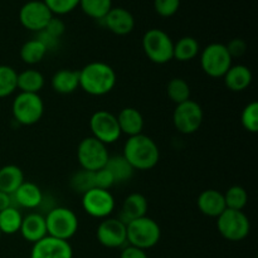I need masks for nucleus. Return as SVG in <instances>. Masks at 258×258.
I'll use <instances>...</instances> for the list:
<instances>
[{
  "label": "nucleus",
  "mask_w": 258,
  "mask_h": 258,
  "mask_svg": "<svg viewBox=\"0 0 258 258\" xmlns=\"http://www.w3.org/2000/svg\"><path fill=\"white\" fill-rule=\"evenodd\" d=\"M80 73V87L91 96H105L115 88L117 76L115 70L105 62H91Z\"/></svg>",
  "instance_id": "obj_1"
},
{
  "label": "nucleus",
  "mask_w": 258,
  "mask_h": 258,
  "mask_svg": "<svg viewBox=\"0 0 258 258\" xmlns=\"http://www.w3.org/2000/svg\"><path fill=\"white\" fill-rule=\"evenodd\" d=\"M122 155L135 170H151L158 165L160 151L153 139L140 134L127 139Z\"/></svg>",
  "instance_id": "obj_2"
},
{
  "label": "nucleus",
  "mask_w": 258,
  "mask_h": 258,
  "mask_svg": "<svg viewBox=\"0 0 258 258\" xmlns=\"http://www.w3.org/2000/svg\"><path fill=\"white\" fill-rule=\"evenodd\" d=\"M126 233L127 243L144 251L155 247L161 238L160 226L148 216L128 222L126 224Z\"/></svg>",
  "instance_id": "obj_3"
},
{
  "label": "nucleus",
  "mask_w": 258,
  "mask_h": 258,
  "mask_svg": "<svg viewBox=\"0 0 258 258\" xmlns=\"http://www.w3.org/2000/svg\"><path fill=\"white\" fill-rule=\"evenodd\" d=\"M48 236L68 241L78 231V218L75 212L66 207H55L45 217Z\"/></svg>",
  "instance_id": "obj_4"
},
{
  "label": "nucleus",
  "mask_w": 258,
  "mask_h": 258,
  "mask_svg": "<svg viewBox=\"0 0 258 258\" xmlns=\"http://www.w3.org/2000/svg\"><path fill=\"white\" fill-rule=\"evenodd\" d=\"M143 49L146 57L156 64H165L173 59L174 42L161 29H149L143 37Z\"/></svg>",
  "instance_id": "obj_5"
},
{
  "label": "nucleus",
  "mask_w": 258,
  "mask_h": 258,
  "mask_svg": "<svg viewBox=\"0 0 258 258\" xmlns=\"http://www.w3.org/2000/svg\"><path fill=\"white\" fill-rule=\"evenodd\" d=\"M14 120L24 126H32L42 118L44 113V102L39 93L20 92L12 105Z\"/></svg>",
  "instance_id": "obj_6"
},
{
  "label": "nucleus",
  "mask_w": 258,
  "mask_h": 258,
  "mask_svg": "<svg viewBox=\"0 0 258 258\" xmlns=\"http://www.w3.org/2000/svg\"><path fill=\"white\" fill-rule=\"evenodd\" d=\"M233 58L229 54L226 44L212 43L201 53V66L203 72L212 78H223L231 68Z\"/></svg>",
  "instance_id": "obj_7"
},
{
  "label": "nucleus",
  "mask_w": 258,
  "mask_h": 258,
  "mask_svg": "<svg viewBox=\"0 0 258 258\" xmlns=\"http://www.w3.org/2000/svg\"><path fill=\"white\" fill-rule=\"evenodd\" d=\"M217 228L224 239L231 242L243 241L251 231L249 219L243 211L226 209L217 218Z\"/></svg>",
  "instance_id": "obj_8"
},
{
  "label": "nucleus",
  "mask_w": 258,
  "mask_h": 258,
  "mask_svg": "<svg viewBox=\"0 0 258 258\" xmlns=\"http://www.w3.org/2000/svg\"><path fill=\"white\" fill-rule=\"evenodd\" d=\"M110 154L107 145L98 141L93 136L85 138L77 148V159L83 170L97 171L105 168Z\"/></svg>",
  "instance_id": "obj_9"
},
{
  "label": "nucleus",
  "mask_w": 258,
  "mask_h": 258,
  "mask_svg": "<svg viewBox=\"0 0 258 258\" xmlns=\"http://www.w3.org/2000/svg\"><path fill=\"white\" fill-rule=\"evenodd\" d=\"M203 108L198 102L188 100L176 105L173 113V123L176 130L184 135L197 133L203 123Z\"/></svg>",
  "instance_id": "obj_10"
},
{
  "label": "nucleus",
  "mask_w": 258,
  "mask_h": 258,
  "mask_svg": "<svg viewBox=\"0 0 258 258\" xmlns=\"http://www.w3.org/2000/svg\"><path fill=\"white\" fill-rule=\"evenodd\" d=\"M115 198L110 190L92 188L82 194V208L88 216L97 219H105L115 211Z\"/></svg>",
  "instance_id": "obj_11"
},
{
  "label": "nucleus",
  "mask_w": 258,
  "mask_h": 258,
  "mask_svg": "<svg viewBox=\"0 0 258 258\" xmlns=\"http://www.w3.org/2000/svg\"><path fill=\"white\" fill-rule=\"evenodd\" d=\"M90 128L92 136L105 145L116 143L122 135L118 126L117 117L106 110L96 111L90 118Z\"/></svg>",
  "instance_id": "obj_12"
},
{
  "label": "nucleus",
  "mask_w": 258,
  "mask_h": 258,
  "mask_svg": "<svg viewBox=\"0 0 258 258\" xmlns=\"http://www.w3.org/2000/svg\"><path fill=\"white\" fill-rule=\"evenodd\" d=\"M52 18V12L43 0H32L25 3L19 12V20L23 27L37 33L44 30Z\"/></svg>",
  "instance_id": "obj_13"
},
{
  "label": "nucleus",
  "mask_w": 258,
  "mask_h": 258,
  "mask_svg": "<svg viewBox=\"0 0 258 258\" xmlns=\"http://www.w3.org/2000/svg\"><path fill=\"white\" fill-rule=\"evenodd\" d=\"M96 237L106 248H121L127 243L126 224L118 218L108 217L98 224Z\"/></svg>",
  "instance_id": "obj_14"
},
{
  "label": "nucleus",
  "mask_w": 258,
  "mask_h": 258,
  "mask_svg": "<svg viewBox=\"0 0 258 258\" xmlns=\"http://www.w3.org/2000/svg\"><path fill=\"white\" fill-rule=\"evenodd\" d=\"M73 249L70 242L47 236L33 244L30 258H72Z\"/></svg>",
  "instance_id": "obj_15"
},
{
  "label": "nucleus",
  "mask_w": 258,
  "mask_h": 258,
  "mask_svg": "<svg viewBox=\"0 0 258 258\" xmlns=\"http://www.w3.org/2000/svg\"><path fill=\"white\" fill-rule=\"evenodd\" d=\"M102 20L106 28L116 35H127L135 28V18L123 8H111Z\"/></svg>",
  "instance_id": "obj_16"
},
{
  "label": "nucleus",
  "mask_w": 258,
  "mask_h": 258,
  "mask_svg": "<svg viewBox=\"0 0 258 258\" xmlns=\"http://www.w3.org/2000/svg\"><path fill=\"white\" fill-rule=\"evenodd\" d=\"M197 206L204 216L212 218H218L227 209L223 193L216 189H207L202 191L197 199Z\"/></svg>",
  "instance_id": "obj_17"
},
{
  "label": "nucleus",
  "mask_w": 258,
  "mask_h": 258,
  "mask_svg": "<svg viewBox=\"0 0 258 258\" xmlns=\"http://www.w3.org/2000/svg\"><path fill=\"white\" fill-rule=\"evenodd\" d=\"M20 233L25 241L30 243H37L38 241L48 236L47 224H45V217L39 213H29L23 217L22 226H20Z\"/></svg>",
  "instance_id": "obj_18"
},
{
  "label": "nucleus",
  "mask_w": 258,
  "mask_h": 258,
  "mask_svg": "<svg viewBox=\"0 0 258 258\" xmlns=\"http://www.w3.org/2000/svg\"><path fill=\"white\" fill-rule=\"evenodd\" d=\"M148 208L149 203L145 196L141 193H131L123 201L118 219L127 224L128 222L145 217L148 213Z\"/></svg>",
  "instance_id": "obj_19"
},
{
  "label": "nucleus",
  "mask_w": 258,
  "mask_h": 258,
  "mask_svg": "<svg viewBox=\"0 0 258 258\" xmlns=\"http://www.w3.org/2000/svg\"><path fill=\"white\" fill-rule=\"evenodd\" d=\"M13 203L20 208L34 209L43 203V193L39 186L32 181H24L13 194Z\"/></svg>",
  "instance_id": "obj_20"
},
{
  "label": "nucleus",
  "mask_w": 258,
  "mask_h": 258,
  "mask_svg": "<svg viewBox=\"0 0 258 258\" xmlns=\"http://www.w3.org/2000/svg\"><path fill=\"white\" fill-rule=\"evenodd\" d=\"M223 80L226 87L232 92H242L251 86L253 76L247 66L232 64L226 75L223 76Z\"/></svg>",
  "instance_id": "obj_21"
},
{
  "label": "nucleus",
  "mask_w": 258,
  "mask_h": 258,
  "mask_svg": "<svg viewBox=\"0 0 258 258\" xmlns=\"http://www.w3.org/2000/svg\"><path fill=\"white\" fill-rule=\"evenodd\" d=\"M116 117H117L121 134H125L128 138L143 134L145 122H144V117L139 110L134 107H125L120 111Z\"/></svg>",
  "instance_id": "obj_22"
},
{
  "label": "nucleus",
  "mask_w": 258,
  "mask_h": 258,
  "mask_svg": "<svg viewBox=\"0 0 258 258\" xmlns=\"http://www.w3.org/2000/svg\"><path fill=\"white\" fill-rule=\"evenodd\" d=\"M52 88L60 95H70L80 87V73L78 71L63 70L57 71L50 80Z\"/></svg>",
  "instance_id": "obj_23"
},
{
  "label": "nucleus",
  "mask_w": 258,
  "mask_h": 258,
  "mask_svg": "<svg viewBox=\"0 0 258 258\" xmlns=\"http://www.w3.org/2000/svg\"><path fill=\"white\" fill-rule=\"evenodd\" d=\"M24 181V173L19 166L5 165L0 168V191L13 196Z\"/></svg>",
  "instance_id": "obj_24"
},
{
  "label": "nucleus",
  "mask_w": 258,
  "mask_h": 258,
  "mask_svg": "<svg viewBox=\"0 0 258 258\" xmlns=\"http://www.w3.org/2000/svg\"><path fill=\"white\" fill-rule=\"evenodd\" d=\"M105 169H107L113 176L115 183H125L128 181L134 175L135 169L130 165L127 160L123 158V155H113L110 156L106 163Z\"/></svg>",
  "instance_id": "obj_25"
},
{
  "label": "nucleus",
  "mask_w": 258,
  "mask_h": 258,
  "mask_svg": "<svg viewBox=\"0 0 258 258\" xmlns=\"http://www.w3.org/2000/svg\"><path fill=\"white\" fill-rule=\"evenodd\" d=\"M44 76L37 70H25L18 73L17 87L20 92L39 93L44 87Z\"/></svg>",
  "instance_id": "obj_26"
},
{
  "label": "nucleus",
  "mask_w": 258,
  "mask_h": 258,
  "mask_svg": "<svg viewBox=\"0 0 258 258\" xmlns=\"http://www.w3.org/2000/svg\"><path fill=\"white\" fill-rule=\"evenodd\" d=\"M201 52V47L196 38L193 37H183L174 43L173 49V59L179 62H189L194 59Z\"/></svg>",
  "instance_id": "obj_27"
},
{
  "label": "nucleus",
  "mask_w": 258,
  "mask_h": 258,
  "mask_svg": "<svg viewBox=\"0 0 258 258\" xmlns=\"http://www.w3.org/2000/svg\"><path fill=\"white\" fill-rule=\"evenodd\" d=\"M47 53V48L37 38L25 42L20 48V58H22L23 62L30 66L42 62V59L45 57Z\"/></svg>",
  "instance_id": "obj_28"
},
{
  "label": "nucleus",
  "mask_w": 258,
  "mask_h": 258,
  "mask_svg": "<svg viewBox=\"0 0 258 258\" xmlns=\"http://www.w3.org/2000/svg\"><path fill=\"white\" fill-rule=\"evenodd\" d=\"M23 216L19 209L9 207L0 212V232L2 234H15L20 231Z\"/></svg>",
  "instance_id": "obj_29"
},
{
  "label": "nucleus",
  "mask_w": 258,
  "mask_h": 258,
  "mask_svg": "<svg viewBox=\"0 0 258 258\" xmlns=\"http://www.w3.org/2000/svg\"><path fill=\"white\" fill-rule=\"evenodd\" d=\"M166 93L175 105H179L190 100V86L183 78H173L166 86Z\"/></svg>",
  "instance_id": "obj_30"
},
{
  "label": "nucleus",
  "mask_w": 258,
  "mask_h": 258,
  "mask_svg": "<svg viewBox=\"0 0 258 258\" xmlns=\"http://www.w3.org/2000/svg\"><path fill=\"white\" fill-rule=\"evenodd\" d=\"M80 7L90 18L102 20L112 8V0H80Z\"/></svg>",
  "instance_id": "obj_31"
},
{
  "label": "nucleus",
  "mask_w": 258,
  "mask_h": 258,
  "mask_svg": "<svg viewBox=\"0 0 258 258\" xmlns=\"http://www.w3.org/2000/svg\"><path fill=\"white\" fill-rule=\"evenodd\" d=\"M223 197L227 209H233V211H243L248 202V194L241 185H233L228 188Z\"/></svg>",
  "instance_id": "obj_32"
},
{
  "label": "nucleus",
  "mask_w": 258,
  "mask_h": 258,
  "mask_svg": "<svg viewBox=\"0 0 258 258\" xmlns=\"http://www.w3.org/2000/svg\"><path fill=\"white\" fill-rule=\"evenodd\" d=\"M18 73L10 66H0V98L10 96L18 90Z\"/></svg>",
  "instance_id": "obj_33"
},
{
  "label": "nucleus",
  "mask_w": 258,
  "mask_h": 258,
  "mask_svg": "<svg viewBox=\"0 0 258 258\" xmlns=\"http://www.w3.org/2000/svg\"><path fill=\"white\" fill-rule=\"evenodd\" d=\"M70 185L76 193L85 194L86 191L95 188V171H88L81 169L71 178Z\"/></svg>",
  "instance_id": "obj_34"
},
{
  "label": "nucleus",
  "mask_w": 258,
  "mask_h": 258,
  "mask_svg": "<svg viewBox=\"0 0 258 258\" xmlns=\"http://www.w3.org/2000/svg\"><path fill=\"white\" fill-rule=\"evenodd\" d=\"M241 122L244 130L256 134L258 131V103L256 101L249 102L243 108L241 115Z\"/></svg>",
  "instance_id": "obj_35"
},
{
  "label": "nucleus",
  "mask_w": 258,
  "mask_h": 258,
  "mask_svg": "<svg viewBox=\"0 0 258 258\" xmlns=\"http://www.w3.org/2000/svg\"><path fill=\"white\" fill-rule=\"evenodd\" d=\"M52 14H68L80 5V0H43Z\"/></svg>",
  "instance_id": "obj_36"
},
{
  "label": "nucleus",
  "mask_w": 258,
  "mask_h": 258,
  "mask_svg": "<svg viewBox=\"0 0 258 258\" xmlns=\"http://www.w3.org/2000/svg\"><path fill=\"white\" fill-rule=\"evenodd\" d=\"M180 8V0H154V9L160 17H173Z\"/></svg>",
  "instance_id": "obj_37"
},
{
  "label": "nucleus",
  "mask_w": 258,
  "mask_h": 258,
  "mask_svg": "<svg viewBox=\"0 0 258 258\" xmlns=\"http://www.w3.org/2000/svg\"><path fill=\"white\" fill-rule=\"evenodd\" d=\"M115 184L116 183L113 180V176L111 175V173L107 169L103 168L95 171V188L110 190V188H112Z\"/></svg>",
  "instance_id": "obj_38"
},
{
  "label": "nucleus",
  "mask_w": 258,
  "mask_h": 258,
  "mask_svg": "<svg viewBox=\"0 0 258 258\" xmlns=\"http://www.w3.org/2000/svg\"><path fill=\"white\" fill-rule=\"evenodd\" d=\"M44 30L48 33V34L52 35V37L59 39V38L64 34L66 25L64 23H63V20H60L59 18L53 17L52 19L49 20V23L47 24V27L44 28Z\"/></svg>",
  "instance_id": "obj_39"
},
{
  "label": "nucleus",
  "mask_w": 258,
  "mask_h": 258,
  "mask_svg": "<svg viewBox=\"0 0 258 258\" xmlns=\"http://www.w3.org/2000/svg\"><path fill=\"white\" fill-rule=\"evenodd\" d=\"M226 47H227V49H228L229 54H231L232 58L241 57V55L244 54V52H246V49H247L246 42L242 39H238V38H236V39H232L231 42L226 45Z\"/></svg>",
  "instance_id": "obj_40"
},
{
  "label": "nucleus",
  "mask_w": 258,
  "mask_h": 258,
  "mask_svg": "<svg viewBox=\"0 0 258 258\" xmlns=\"http://www.w3.org/2000/svg\"><path fill=\"white\" fill-rule=\"evenodd\" d=\"M35 38H37V39L39 40V42L42 43L45 48H47V50L55 49V48L58 47V43H59V39H57V38H54V37H52L50 34H48L45 30L38 32L37 37Z\"/></svg>",
  "instance_id": "obj_41"
},
{
  "label": "nucleus",
  "mask_w": 258,
  "mask_h": 258,
  "mask_svg": "<svg viewBox=\"0 0 258 258\" xmlns=\"http://www.w3.org/2000/svg\"><path fill=\"white\" fill-rule=\"evenodd\" d=\"M120 258H149L146 254V251L140 248H136L134 246H126L123 247L122 252H121Z\"/></svg>",
  "instance_id": "obj_42"
},
{
  "label": "nucleus",
  "mask_w": 258,
  "mask_h": 258,
  "mask_svg": "<svg viewBox=\"0 0 258 258\" xmlns=\"http://www.w3.org/2000/svg\"><path fill=\"white\" fill-rule=\"evenodd\" d=\"M9 207H14V203H13V197L10 196V194L4 193V191H0V212L9 208Z\"/></svg>",
  "instance_id": "obj_43"
},
{
  "label": "nucleus",
  "mask_w": 258,
  "mask_h": 258,
  "mask_svg": "<svg viewBox=\"0 0 258 258\" xmlns=\"http://www.w3.org/2000/svg\"><path fill=\"white\" fill-rule=\"evenodd\" d=\"M0 237H2V232H0Z\"/></svg>",
  "instance_id": "obj_44"
}]
</instances>
